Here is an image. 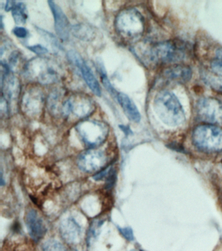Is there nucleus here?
Wrapping results in <instances>:
<instances>
[{
  "label": "nucleus",
  "mask_w": 222,
  "mask_h": 251,
  "mask_svg": "<svg viewBox=\"0 0 222 251\" xmlns=\"http://www.w3.org/2000/svg\"><path fill=\"white\" fill-rule=\"evenodd\" d=\"M28 49L31 51L32 52L36 53V54L42 55L46 54L49 52V50L43 46L40 45L31 46V47H28Z\"/></svg>",
  "instance_id": "obj_26"
},
{
  "label": "nucleus",
  "mask_w": 222,
  "mask_h": 251,
  "mask_svg": "<svg viewBox=\"0 0 222 251\" xmlns=\"http://www.w3.org/2000/svg\"><path fill=\"white\" fill-rule=\"evenodd\" d=\"M73 34L75 37L80 39L88 40L91 38V34L93 32L91 31L87 27L83 26V25H77L73 27Z\"/></svg>",
  "instance_id": "obj_21"
},
{
  "label": "nucleus",
  "mask_w": 222,
  "mask_h": 251,
  "mask_svg": "<svg viewBox=\"0 0 222 251\" xmlns=\"http://www.w3.org/2000/svg\"><path fill=\"white\" fill-rule=\"evenodd\" d=\"M25 222L32 240L34 242H39L45 236L47 229L43 220L35 209L30 208L27 211Z\"/></svg>",
  "instance_id": "obj_11"
},
{
  "label": "nucleus",
  "mask_w": 222,
  "mask_h": 251,
  "mask_svg": "<svg viewBox=\"0 0 222 251\" xmlns=\"http://www.w3.org/2000/svg\"><path fill=\"white\" fill-rule=\"evenodd\" d=\"M103 225V221H95L91 223V226L88 231L87 234V244L90 245L91 241L96 238L99 234V229L101 228V225Z\"/></svg>",
  "instance_id": "obj_22"
},
{
  "label": "nucleus",
  "mask_w": 222,
  "mask_h": 251,
  "mask_svg": "<svg viewBox=\"0 0 222 251\" xmlns=\"http://www.w3.org/2000/svg\"><path fill=\"white\" fill-rule=\"evenodd\" d=\"M20 55L21 53L19 51H15L11 53L9 58V67L10 69H13L16 67L18 62H19Z\"/></svg>",
  "instance_id": "obj_27"
},
{
  "label": "nucleus",
  "mask_w": 222,
  "mask_h": 251,
  "mask_svg": "<svg viewBox=\"0 0 222 251\" xmlns=\"http://www.w3.org/2000/svg\"><path fill=\"white\" fill-rule=\"evenodd\" d=\"M94 106L89 98L84 95H72L64 101L62 116L73 114L79 118H83L93 112Z\"/></svg>",
  "instance_id": "obj_8"
},
{
  "label": "nucleus",
  "mask_w": 222,
  "mask_h": 251,
  "mask_svg": "<svg viewBox=\"0 0 222 251\" xmlns=\"http://www.w3.org/2000/svg\"><path fill=\"white\" fill-rule=\"evenodd\" d=\"M12 15L17 25H25L28 19L27 6L21 2L17 3L12 11Z\"/></svg>",
  "instance_id": "obj_17"
},
{
  "label": "nucleus",
  "mask_w": 222,
  "mask_h": 251,
  "mask_svg": "<svg viewBox=\"0 0 222 251\" xmlns=\"http://www.w3.org/2000/svg\"><path fill=\"white\" fill-rule=\"evenodd\" d=\"M43 251H77L73 249L68 248L65 245L56 240H49L43 246Z\"/></svg>",
  "instance_id": "obj_19"
},
{
  "label": "nucleus",
  "mask_w": 222,
  "mask_h": 251,
  "mask_svg": "<svg viewBox=\"0 0 222 251\" xmlns=\"http://www.w3.org/2000/svg\"><path fill=\"white\" fill-rule=\"evenodd\" d=\"M187 53V47L183 42L167 41L152 46L148 51L147 57L151 62L167 64L183 60Z\"/></svg>",
  "instance_id": "obj_2"
},
{
  "label": "nucleus",
  "mask_w": 222,
  "mask_h": 251,
  "mask_svg": "<svg viewBox=\"0 0 222 251\" xmlns=\"http://www.w3.org/2000/svg\"><path fill=\"white\" fill-rule=\"evenodd\" d=\"M55 18V25L56 33L63 41H67L69 39L70 30V23L69 19L64 13L63 10L55 3L54 1H48Z\"/></svg>",
  "instance_id": "obj_12"
},
{
  "label": "nucleus",
  "mask_w": 222,
  "mask_h": 251,
  "mask_svg": "<svg viewBox=\"0 0 222 251\" xmlns=\"http://www.w3.org/2000/svg\"><path fill=\"white\" fill-rule=\"evenodd\" d=\"M116 178H117V173L116 170L111 167V172L108 175L107 181H106L105 189L107 190H111L115 184Z\"/></svg>",
  "instance_id": "obj_24"
},
{
  "label": "nucleus",
  "mask_w": 222,
  "mask_h": 251,
  "mask_svg": "<svg viewBox=\"0 0 222 251\" xmlns=\"http://www.w3.org/2000/svg\"><path fill=\"white\" fill-rule=\"evenodd\" d=\"M36 29L39 32L40 35L43 36L47 42H49L50 45L53 46L56 50H61L62 47L57 38L53 35V33H50L49 31L44 30L43 29L39 28V27H36Z\"/></svg>",
  "instance_id": "obj_20"
},
{
  "label": "nucleus",
  "mask_w": 222,
  "mask_h": 251,
  "mask_svg": "<svg viewBox=\"0 0 222 251\" xmlns=\"http://www.w3.org/2000/svg\"><path fill=\"white\" fill-rule=\"evenodd\" d=\"M25 71L30 78L42 85L55 83L60 77L59 66L49 59L41 57L28 62Z\"/></svg>",
  "instance_id": "obj_5"
},
{
  "label": "nucleus",
  "mask_w": 222,
  "mask_h": 251,
  "mask_svg": "<svg viewBox=\"0 0 222 251\" xmlns=\"http://www.w3.org/2000/svg\"><path fill=\"white\" fill-rule=\"evenodd\" d=\"M119 128L121 129L124 133H125V134L127 135V136H128V135L133 134V131H132L129 126H127L124 125H119Z\"/></svg>",
  "instance_id": "obj_31"
},
{
  "label": "nucleus",
  "mask_w": 222,
  "mask_h": 251,
  "mask_svg": "<svg viewBox=\"0 0 222 251\" xmlns=\"http://www.w3.org/2000/svg\"><path fill=\"white\" fill-rule=\"evenodd\" d=\"M43 97L37 89H31L24 96L23 107L26 112L31 115L37 114L43 105Z\"/></svg>",
  "instance_id": "obj_15"
},
{
  "label": "nucleus",
  "mask_w": 222,
  "mask_h": 251,
  "mask_svg": "<svg viewBox=\"0 0 222 251\" xmlns=\"http://www.w3.org/2000/svg\"><path fill=\"white\" fill-rule=\"evenodd\" d=\"M154 109L161 120L169 126H178L185 122L183 107L175 95L171 91H161L156 95Z\"/></svg>",
  "instance_id": "obj_1"
},
{
  "label": "nucleus",
  "mask_w": 222,
  "mask_h": 251,
  "mask_svg": "<svg viewBox=\"0 0 222 251\" xmlns=\"http://www.w3.org/2000/svg\"><path fill=\"white\" fill-rule=\"evenodd\" d=\"M117 99L127 118L133 122L139 123L141 120V114L137 105L129 96L125 93H118Z\"/></svg>",
  "instance_id": "obj_16"
},
{
  "label": "nucleus",
  "mask_w": 222,
  "mask_h": 251,
  "mask_svg": "<svg viewBox=\"0 0 222 251\" xmlns=\"http://www.w3.org/2000/svg\"><path fill=\"white\" fill-rule=\"evenodd\" d=\"M116 31L125 39L135 40L141 37L145 23L141 14L134 8L124 10L115 21Z\"/></svg>",
  "instance_id": "obj_3"
},
{
  "label": "nucleus",
  "mask_w": 222,
  "mask_h": 251,
  "mask_svg": "<svg viewBox=\"0 0 222 251\" xmlns=\"http://www.w3.org/2000/svg\"><path fill=\"white\" fill-rule=\"evenodd\" d=\"M68 57L74 65L79 68L81 72L82 75H83L84 81L87 83L88 87L91 89L92 92L98 97H101V89L99 81H97V78L93 75V72L88 67L83 57L77 51L73 50L70 51L68 53Z\"/></svg>",
  "instance_id": "obj_10"
},
{
  "label": "nucleus",
  "mask_w": 222,
  "mask_h": 251,
  "mask_svg": "<svg viewBox=\"0 0 222 251\" xmlns=\"http://www.w3.org/2000/svg\"><path fill=\"white\" fill-rule=\"evenodd\" d=\"M211 68L214 73L222 76V49L217 51L216 58L212 61Z\"/></svg>",
  "instance_id": "obj_23"
},
{
  "label": "nucleus",
  "mask_w": 222,
  "mask_h": 251,
  "mask_svg": "<svg viewBox=\"0 0 222 251\" xmlns=\"http://www.w3.org/2000/svg\"></svg>",
  "instance_id": "obj_33"
},
{
  "label": "nucleus",
  "mask_w": 222,
  "mask_h": 251,
  "mask_svg": "<svg viewBox=\"0 0 222 251\" xmlns=\"http://www.w3.org/2000/svg\"><path fill=\"white\" fill-rule=\"evenodd\" d=\"M194 145L203 152L214 153L222 151V129L217 126H197L193 133Z\"/></svg>",
  "instance_id": "obj_4"
},
{
  "label": "nucleus",
  "mask_w": 222,
  "mask_h": 251,
  "mask_svg": "<svg viewBox=\"0 0 222 251\" xmlns=\"http://www.w3.org/2000/svg\"><path fill=\"white\" fill-rule=\"evenodd\" d=\"M118 230H119V232L121 233L122 236H123L126 240L131 241V242L135 240L133 231L130 227H125V228L118 227Z\"/></svg>",
  "instance_id": "obj_25"
},
{
  "label": "nucleus",
  "mask_w": 222,
  "mask_h": 251,
  "mask_svg": "<svg viewBox=\"0 0 222 251\" xmlns=\"http://www.w3.org/2000/svg\"><path fill=\"white\" fill-rule=\"evenodd\" d=\"M59 230L62 238L68 244H75L81 236V227L73 218L62 221Z\"/></svg>",
  "instance_id": "obj_14"
},
{
  "label": "nucleus",
  "mask_w": 222,
  "mask_h": 251,
  "mask_svg": "<svg viewBox=\"0 0 222 251\" xmlns=\"http://www.w3.org/2000/svg\"><path fill=\"white\" fill-rule=\"evenodd\" d=\"M16 5H17V3H16L15 1H9V0L7 1L5 6V11L7 12L13 11Z\"/></svg>",
  "instance_id": "obj_30"
},
{
  "label": "nucleus",
  "mask_w": 222,
  "mask_h": 251,
  "mask_svg": "<svg viewBox=\"0 0 222 251\" xmlns=\"http://www.w3.org/2000/svg\"><path fill=\"white\" fill-rule=\"evenodd\" d=\"M107 157L103 151L90 149L80 155L78 165L85 173H95L101 170L107 163Z\"/></svg>",
  "instance_id": "obj_9"
},
{
  "label": "nucleus",
  "mask_w": 222,
  "mask_h": 251,
  "mask_svg": "<svg viewBox=\"0 0 222 251\" xmlns=\"http://www.w3.org/2000/svg\"><path fill=\"white\" fill-rule=\"evenodd\" d=\"M13 33L19 39H25L28 35V31L23 27H16L13 29Z\"/></svg>",
  "instance_id": "obj_29"
},
{
  "label": "nucleus",
  "mask_w": 222,
  "mask_h": 251,
  "mask_svg": "<svg viewBox=\"0 0 222 251\" xmlns=\"http://www.w3.org/2000/svg\"><path fill=\"white\" fill-rule=\"evenodd\" d=\"M76 129L84 144L90 148L103 144L109 133L107 125L94 120L82 121L77 125Z\"/></svg>",
  "instance_id": "obj_6"
},
{
  "label": "nucleus",
  "mask_w": 222,
  "mask_h": 251,
  "mask_svg": "<svg viewBox=\"0 0 222 251\" xmlns=\"http://www.w3.org/2000/svg\"><path fill=\"white\" fill-rule=\"evenodd\" d=\"M163 75L168 81L180 83H187L191 80L192 70L188 66L174 65L166 69Z\"/></svg>",
  "instance_id": "obj_13"
},
{
  "label": "nucleus",
  "mask_w": 222,
  "mask_h": 251,
  "mask_svg": "<svg viewBox=\"0 0 222 251\" xmlns=\"http://www.w3.org/2000/svg\"><path fill=\"white\" fill-rule=\"evenodd\" d=\"M97 66L98 71L99 72L102 83H103L104 86H105L106 89H107L112 96L117 97L118 92H117L115 88L112 86L111 81H110L109 77L107 76V72L105 71L103 64L100 62V61H98Z\"/></svg>",
  "instance_id": "obj_18"
},
{
  "label": "nucleus",
  "mask_w": 222,
  "mask_h": 251,
  "mask_svg": "<svg viewBox=\"0 0 222 251\" xmlns=\"http://www.w3.org/2000/svg\"><path fill=\"white\" fill-rule=\"evenodd\" d=\"M198 119L207 125H222V102L214 98H203L195 107Z\"/></svg>",
  "instance_id": "obj_7"
},
{
  "label": "nucleus",
  "mask_w": 222,
  "mask_h": 251,
  "mask_svg": "<svg viewBox=\"0 0 222 251\" xmlns=\"http://www.w3.org/2000/svg\"><path fill=\"white\" fill-rule=\"evenodd\" d=\"M111 166H108L107 167V168L103 169V170H101L100 172L97 173V174L94 175L93 177L94 180L97 181L101 180L105 178V177H107L109 173L111 172Z\"/></svg>",
  "instance_id": "obj_28"
},
{
  "label": "nucleus",
  "mask_w": 222,
  "mask_h": 251,
  "mask_svg": "<svg viewBox=\"0 0 222 251\" xmlns=\"http://www.w3.org/2000/svg\"><path fill=\"white\" fill-rule=\"evenodd\" d=\"M3 17L1 16V28L3 29Z\"/></svg>",
  "instance_id": "obj_32"
}]
</instances>
